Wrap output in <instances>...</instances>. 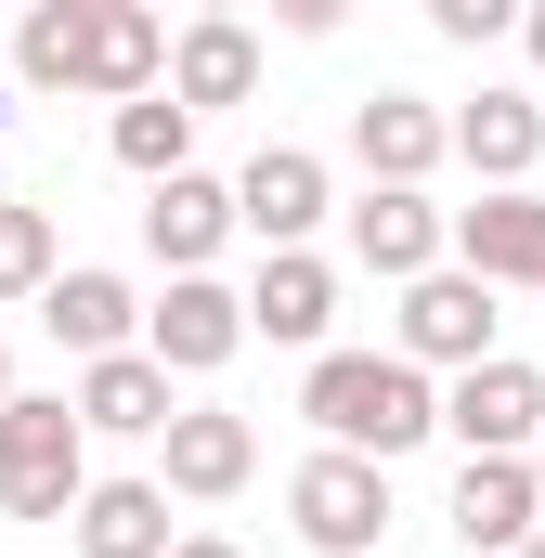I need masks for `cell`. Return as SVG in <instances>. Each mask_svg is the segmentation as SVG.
Instances as JSON below:
<instances>
[{"mask_svg": "<svg viewBox=\"0 0 545 558\" xmlns=\"http://www.w3.org/2000/svg\"><path fill=\"white\" fill-rule=\"evenodd\" d=\"M221 234H234V182L182 169V182H156V195H143V247H156L169 274H208V260H221Z\"/></svg>", "mask_w": 545, "mask_h": 558, "instance_id": "cell-18", "label": "cell"}, {"mask_svg": "<svg viewBox=\"0 0 545 558\" xmlns=\"http://www.w3.org/2000/svg\"><path fill=\"white\" fill-rule=\"evenodd\" d=\"M234 221L272 247H312V221H325V156H299V143H261L247 156V182H234Z\"/></svg>", "mask_w": 545, "mask_h": 558, "instance_id": "cell-12", "label": "cell"}, {"mask_svg": "<svg viewBox=\"0 0 545 558\" xmlns=\"http://www.w3.org/2000/svg\"><path fill=\"white\" fill-rule=\"evenodd\" d=\"M520 558H545V533H533V546H520Z\"/></svg>", "mask_w": 545, "mask_h": 558, "instance_id": "cell-30", "label": "cell"}, {"mask_svg": "<svg viewBox=\"0 0 545 558\" xmlns=\"http://www.w3.org/2000/svg\"><path fill=\"white\" fill-rule=\"evenodd\" d=\"M78 92H92V105H143V92H169V26H156L143 0H92Z\"/></svg>", "mask_w": 545, "mask_h": 558, "instance_id": "cell-11", "label": "cell"}, {"mask_svg": "<svg viewBox=\"0 0 545 558\" xmlns=\"http://www.w3.org/2000/svg\"><path fill=\"white\" fill-rule=\"evenodd\" d=\"M169 558H247V546H221V533H182V546H169Z\"/></svg>", "mask_w": 545, "mask_h": 558, "instance_id": "cell-25", "label": "cell"}, {"mask_svg": "<svg viewBox=\"0 0 545 558\" xmlns=\"http://www.w3.org/2000/svg\"><path fill=\"white\" fill-rule=\"evenodd\" d=\"M234 312H247V338H272V351H325V325H338V274H325L312 247H272L261 286H247Z\"/></svg>", "mask_w": 545, "mask_h": 558, "instance_id": "cell-13", "label": "cell"}, {"mask_svg": "<svg viewBox=\"0 0 545 558\" xmlns=\"http://www.w3.org/2000/svg\"><path fill=\"white\" fill-rule=\"evenodd\" d=\"M286 520H299V546H325V558H377V533H390V468L312 454V468L286 481Z\"/></svg>", "mask_w": 545, "mask_h": 558, "instance_id": "cell-3", "label": "cell"}, {"mask_svg": "<svg viewBox=\"0 0 545 558\" xmlns=\"http://www.w3.org/2000/svg\"><path fill=\"white\" fill-rule=\"evenodd\" d=\"M92 494V441L65 416V390H13L0 403V507L13 520H65Z\"/></svg>", "mask_w": 545, "mask_h": 558, "instance_id": "cell-2", "label": "cell"}, {"mask_svg": "<svg viewBox=\"0 0 545 558\" xmlns=\"http://www.w3.org/2000/svg\"><path fill=\"white\" fill-rule=\"evenodd\" d=\"M441 247L468 286H545V195H481V208H441Z\"/></svg>", "mask_w": 545, "mask_h": 558, "instance_id": "cell-7", "label": "cell"}, {"mask_svg": "<svg viewBox=\"0 0 545 558\" xmlns=\"http://www.w3.org/2000/svg\"><path fill=\"white\" fill-rule=\"evenodd\" d=\"M65 416H78V441H92V428H105V441H156V428L182 416V403H169V377H156L143 351H105V364H78Z\"/></svg>", "mask_w": 545, "mask_h": 558, "instance_id": "cell-16", "label": "cell"}, {"mask_svg": "<svg viewBox=\"0 0 545 558\" xmlns=\"http://www.w3.org/2000/svg\"><path fill=\"white\" fill-rule=\"evenodd\" d=\"M0 403H13V351H0Z\"/></svg>", "mask_w": 545, "mask_h": 558, "instance_id": "cell-28", "label": "cell"}, {"mask_svg": "<svg viewBox=\"0 0 545 558\" xmlns=\"http://www.w3.org/2000/svg\"><path fill=\"white\" fill-rule=\"evenodd\" d=\"M351 156H364L377 195H428V169L455 156V131H441L428 92H364V105H351Z\"/></svg>", "mask_w": 545, "mask_h": 558, "instance_id": "cell-8", "label": "cell"}, {"mask_svg": "<svg viewBox=\"0 0 545 558\" xmlns=\"http://www.w3.org/2000/svg\"><path fill=\"white\" fill-rule=\"evenodd\" d=\"M65 533H78V558H169V546H182L156 481H92V494L65 507Z\"/></svg>", "mask_w": 545, "mask_h": 558, "instance_id": "cell-20", "label": "cell"}, {"mask_svg": "<svg viewBox=\"0 0 545 558\" xmlns=\"http://www.w3.org/2000/svg\"><path fill=\"white\" fill-rule=\"evenodd\" d=\"M428 26H441V39H468V52H481V39H494V26H507V0H428Z\"/></svg>", "mask_w": 545, "mask_h": 558, "instance_id": "cell-24", "label": "cell"}, {"mask_svg": "<svg viewBox=\"0 0 545 558\" xmlns=\"http://www.w3.org/2000/svg\"><path fill=\"white\" fill-rule=\"evenodd\" d=\"M39 325H52L78 364H105V351H131L143 299H131V274H105V260H65V274L39 286Z\"/></svg>", "mask_w": 545, "mask_h": 558, "instance_id": "cell-15", "label": "cell"}, {"mask_svg": "<svg viewBox=\"0 0 545 558\" xmlns=\"http://www.w3.org/2000/svg\"><path fill=\"white\" fill-rule=\"evenodd\" d=\"M247 468H261V428L221 416V403H182V416L156 428V494H182V507H221V494H247Z\"/></svg>", "mask_w": 545, "mask_h": 558, "instance_id": "cell-5", "label": "cell"}, {"mask_svg": "<svg viewBox=\"0 0 545 558\" xmlns=\"http://www.w3.org/2000/svg\"><path fill=\"white\" fill-rule=\"evenodd\" d=\"M78 39H92V0H39L26 39H13V78L26 92H78Z\"/></svg>", "mask_w": 545, "mask_h": 558, "instance_id": "cell-22", "label": "cell"}, {"mask_svg": "<svg viewBox=\"0 0 545 558\" xmlns=\"http://www.w3.org/2000/svg\"><path fill=\"white\" fill-rule=\"evenodd\" d=\"M520 468H533V494H545V441H533V454H520Z\"/></svg>", "mask_w": 545, "mask_h": 558, "instance_id": "cell-26", "label": "cell"}, {"mask_svg": "<svg viewBox=\"0 0 545 558\" xmlns=\"http://www.w3.org/2000/svg\"><path fill=\"white\" fill-rule=\"evenodd\" d=\"M441 428H455L468 454H533L545 441V377L520 351H494V364H468V377L441 390Z\"/></svg>", "mask_w": 545, "mask_h": 558, "instance_id": "cell-6", "label": "cell"}, {"mask_svg": "<svg viewBox=\"0 0 545 558\" xmlns=\"http://www.w3.org/2000/svg\"><path fill=\"white\" fill-rule=\"evenodd\" d=\"M533 65H545V0H533Z\"/></svg>", "mask_w": 545, "mask_h": 558, "instance_id": "cell-27", "label": "cell"}, {"mask_svg": "<svg viewBox=\"0 0 545 558\" xmlns=\"http://www.w3.org/2000/svg\"><path fill=\"white\" fill-rule=\"evenodd\" d=\"M234 351H247L234 286H221V274H169V299L143 312V364H156V377H221Z\"/></svg>", "mask_w": 545, "mask_h": 558, "instance_id": "cell-4", "label": "cell"}, {"mask_svg": "<svg viewBox=\"0 0 545 558\" xmlns=\"http://www.w3.org/2000/svg\"><path fill=\"white\" fill-rule=\"evenodd\" d=\"M351 260H364L377 286L441 274V208H428V195H377V182H364V208H351Z\"/></svg>", "mask_w": 545, "mask_h": 558, "instance_id": "cell-19", "label": "cell"}, {"mask_svg": "<svg viewBox=\"0 0 545 558\" xmlns=\"http://www.w3.org/2000/svg\"><path fill=\"white\" fill-rule=\"evenodd\" d=\"M299 416L325 428V454H364V468H390V454H415V441L441 428V390L415 377L403 351H312V390H299Z\"/></svg>", "mask_w": 545, "mask_h": 558, "instance_id": "cell-1", "label": "cell"}, {"mask_svg": "<svg viewBox=\"0 0 545 558\" xmlns=\"http://www.w3.org/2000/svg\"><path fill=\"white\" fill-rule=\"evenodd\" d=\"M403 364H415V377H428V364H455V377L494 364V286H468L455 260L415 274V286H403Z\"/></svg>", "mask_w": 545, "mask_h": 558, "instance_id": "cell-9", "label": "cell"}, {"mask_svg": "<svg viewBox=\"0 0 545 558\" xmlns=\"http://www.w3.org/2000/svg\"><path fill=\"white\" fill-rule=\"evenodd\" d=\"M261 92V39L234 26V13H195L182 39H169V105L182 118H221V105H247Z\"/></svg>", "mask_w": 545, "mask_h": 558, "instance_id": "cell-14", "label": "cell"}, {"mask_svg": "<svg viewBox=\"0 0 545 558\" xmlns=\"http://www.w3.org/2000/svg\"><path fill=\"white\" fill-rule=\"evenodd\" d=\"M441 131H455V156L481 169V195H520L533 156H545V105H533V92H481V105L441 118Z\"/></svg>", "mask_w": 545, "mask_h": 558, "instance_id": "cell-17", "label": "cell"}, {"mask_svg": "<svg viewBox=\"0 0 545 558\" xmlns=\"http://www.w3.org/2000/svg\"><path fill=\"white\" fill-rule=\"evenodd\" d=\"M0 131H13V92H0Z\"/></svg>", "mask_w": 545, "mask_h": 558, "instance_id": "cell-29", "label": "cell"}, {"mask_svg": "<svg viewBox=\"0 0 545 558\" xmlns=\"http://www.w3.org/2000/svg\"><path fill=\"white\" fill-rule=\"evenodd\" d=\"M533 533H545L533 468H520V454H468V468H455V546L468 558H520Z\"/></svg>", "mask_w": 545, "mask_h": 558, "instance_id": "cell-10", "label": "cell"}, {"mask_svg": "<svg viewBox=\"0 0 545 558\" xmlns=\"http://www.w3.org/2000/svg\"><path fill=\"white\" fill-rule=\"evenodd\" d=\"M52 274H65V260H52V208L13 195V208H0V299H39Z\"/></svg>", "mask_w": 545, "mask_h": 558, "instance_id": "cell-23", "label": "cell"}, {"mask_svg": "<svg viewBox=\"0 0 545 558\" xmlns=\"http://www.w3.org/2000/svg\"><path fill=\"white\" fill-rule=\"evenodd\" d=\"M118 169H131L143 195H156V182H182V169H195V118H182V105H169V92H143V105H118Z\"/></svg>", "mask_w": 545, "mask_h": 558, "instance_id": "cell-21", "label": "cell"}]
</instances>
